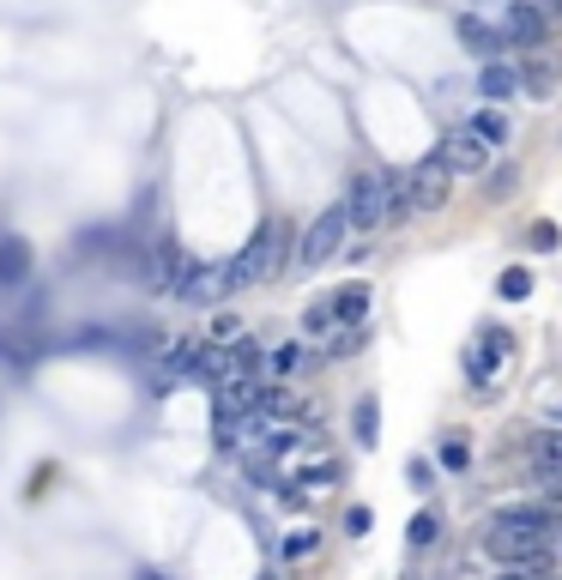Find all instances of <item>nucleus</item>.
Returning a JSON list of instances; mask_svg holds the SVG:
<instances>
[{
    "instance_id": "nucleus-1",
    "label": "nucleus",
    "mask_w": 562,
    "mask_h": 580,
    "mask_svg": "<svg viewBox=\"0 0 562 580\" xmlns=\"http://www.w3.org/2000/svg\"><path fill=\"white\" fill-rule=\"evenodd\" d=\"M290 261H297V236H290V224H285V218H266V224L224 261V285H230V291L273 285V278L285 273Z\"/></svg>"
},
{
    "instance_id": "nucleus-2",
    "label": "nucleus",
    "mask_w": 562,
    "mask_h": 580,
    "mask_svg": "<svg viewBox=\"0 0 562 580\" xmlns=\"http://www.w3.org/2000/svg\"><path fill=\"white\" fill-rule=\"evenodd\" d=\"M388 200H393V170H357L344 188V218H351V236H375L388 224Z\"/></svg>"
},
{
    "instance_id": "nucleus-3",
    "label": "nucleus",
    "mask_w": 562,
    "mask_h": 580,
    "mask_svg": "<svg viewBox=\"0 0 562 580\" xmlns=\"http://www.w3.org/2000/svg\"><path fill=\"white\" fill-rule=\"evenodd\" d=\"M484 550H490L502 569H532V574L551 569V538L527 532V526H515V520H490V532H484Z\"/></svg>"
},
{
    "instance_id": "nucleus-4",
    "label": "nucleus",
    "mask_w": 562,
    "mask_h": 580,
    "mask_svg": "<svg viewBox=\"0 0 562 580\" xmlns=\"http://www.w3.org/2000/svg\"><path fill=\"white\" fill-rule=\"evenodd\" d=\"M194 357H200V339H194V333H163L158 351H151V369H146V393H151V399L176 393V381H188Z\"/></svg>"
},
{
    "instance_id": "nucleus-5",
    "label": "nucleus",
    "mask_w": 562,
    "mask_h": 580,
    "mask_svg": "<svg viewBox=\"0 0 562 580\" xmlns=\"http://www.w3.org/2000/svg\"><path fill=\"white\" fill-rule=\"evenodd\" d=\"M344 236H351V218H344V200H339L297 236V266H327L344 249Z\"/></svg>"
},
{
    "instance_id": "nucleus-6",
    "label": "nucleus",
    "mask_w": 562,
    "mask_h": 580,
    "mask_svg": "<svg viewBox=\"0 0 562 580\" xmlns=\"http://www.w3.org/2000/svg\"><path fill=\"white\" fill-rule=\"evenodd\" d=\"M405 193H412V212H442V205L454 200V170L436 158V151H430L424 164H412V170H405Z\"/></svg>"
},
{
    "instance_id": "nucleus-7",
    "label": "nucleus",
    "mask_w": 562,
    "mask_h": 580,
    "mask_svg": "<svg viewBox=\"0 0 562 580\" xmlns=\"http://www.w3.org/2000/svg\"><path fill=\"white\" fill-rule=\"evenodd\" d=\"M551 31L556 24H551V12H544L539 0H508L502 7V36L515 49H544L551 43Z\"/></svg>"
},
{
    "instance_id": "nucleus-8",
    "label": "nucleus",
    "mask_w": 562,
    "mask_h": 580,
    "mask_svg": "<svg viewBox=\"0 0 562 580\" xmlns=\"http://www.w3.org/2000/svg\"><path fill=\"white\" fill-rule=\"evenodd\" d=\"M176 303H188V308H219L230 285H224V266H206V261H194L188 254V266H182V278H176Z\"/></svg>"
},
{
    "instance_id": "nucleus-9",
    "label": "nucleus",
    "mask_w": 562,
    "mask_h": 580,
    "mask_svg": "<svg viewBox=\"0 0 562 580\" xmlns=\"http://www.w3.org/2000/svg\"><path fill=\"white\" fill-rule=\"evenodd\" d=\"M436 158L448 164L454 176H484L490 170V139H478L471 127H454V134H442Z\"/></svg>"
},
{
    "instance_id": "nucleus-10",
    "label": "nucleus",
    "mask_w": 562,
    "mask_h": 580,
    "mask_svg": "<svg viewBox=\"0 0 562 580\" xmlns=\"http://www.w3.org/2000/svg\"><path fill=\"white\" fill-rule=\"evenodd\" d=\"M36 278V249L19 230H0V296H19Z\"/></svg>"
},
{
    "instance_id": "nucleus-11",
    "label": "nucleus",
    "mask_w": 562,
    "mask_h": 580,
    "mask_svg": "<svg viewBox=\"0 0 562 580\" xmlns=\"http://www.w3.org/2000/svg\"><path fill=\"white\" fill-rule=\"evenodd\" d=\"M454 36H459V43H466L478 61H502L508 49H515V43L502 36V24L478 19V12H459V19H454Z\"/></svg>"
},
{
    "instance_id": "nucleus-12",
    "label": "nucleus",
    "mask_w": 562,
    "mask_h": 580,
    "mask_svg": "<svg viewBox=\"0 0 562 580\" xmlns=\"http://www.w3.org/2000/svg\"><path fill=\"white\" fill-rule=\"evenodd\" d=\"M496 520H515V526H527V532H539V538L562 532V508L556 502H508V508H496Z\"/></svg>"
},
{
    "instance_id": "nucleus-13",
    "label": "nucleus",
    "mask_w": 562,
    "mask_h": 580,
    "mask_svg": "<svg viewBox=\"0 0 562 580\" xmlns=\"http://www.w3.org/2000/svg\"><path fill=\"white\" fill-rule=\"evenodd\" d=\"M478 339H484V345H478V351H471V357H466V369H471V381H490V369H496V363H502V357H508V351H515V339H508V333H502V327H484V333H478Z\"/></svg>"
},
{
    "instance_id": "nucleus-14",
    "label": "nucleus",
    "mask_w": 562,
    "mask_h": 580,
    "mask_svg": "<svg viewBox=\"0 0 562 580\" xmlns=\"http://www.w3.org/2000/svg\"><path fill=\"white\" fill-rule=\"evenodd\" d=\"M478 92L490 97V103H508V97H520V67L515 61H484V73H478Z\"/></svg>"
},
{
    "instance_id": "nucleus-15",
    "label": "nucleus",
    "mask_w": 562,
    "mask_h": 580,
    "mask_svg": "<svg viewBox=\"0 0 562 580\" xmlns=\"http://www.w3.org/2000/svg\"><path fill=\"white\" fill-rule=\"evenodd\" d=\"M327 315H333V327H357V320H369V285H339L327 296Z\"/></svg>"
},
{
    "instance_id": "nucleus-16",
    "label": "nucleus",
    "mask_w": 562,
    "mask_h": 580,
    "mask_svg": "<svg viewBox=\"0 0 562 580\" xmlns=\"http://www.w3.org/2000/svg\"><path fill=\"white\" fill-rule=\"evenodd\" d=\"M303 369H315V351H309V345H278V351L273 357H266V376H273V381H290V376H303Z\"/></svg>"
},
{
    "instance_id": "nucleus-17",
    "label": "nucleus",
    "mask_w": 562,
    "mask_h": 580,
    "mask_svg": "<svg viewBox=\"0 0 562 580\" xmlns=\"http://www.w3.org/2000/svg\"><path fill=\"white\" fill-rule=\"evenodd\" d=\"M351 435H357V447H375L381 442V405H375V393H363L351 405Z\"/></svg>"
},
{
    "instance_id": "nucleus-18",
    "label": "nucleus",
    "mask_w": 562,
    "mask_h": 580,
    "mask_svg": "<svg viewBox=\"0 0 562 580\" xmlns=\"http://www.w3.org/2000/svg\"><path fill=\"white\" fill-rule=\"evenodd\" d=\"M363 345H369V320H357V327H333V333H327V363H339V357H357V351H363Z\"/></svg>"
},
{
    "instance_id": "nucleus-19",
    "label": "nucleus",
    "mask_w": 562,
    "mask_h": 580,
    "mask_svg": "<svg viewBox=\"0 0 562 580\" xmlns=\"http://www.w3.org/2000/svg\"><path fill=\"white\" fill-rule=\"evenodd\" d=\"M520 92L544 103V97L556 92V67H551V61H527V67H520Z\"/></svg>"
},
{
    "instance_id": "nucleus-20",
    "label": "nucleus",
    "mask_w": 562,
    "mask_h": 580,
    "mask_svg": "<svg viewBox=\"0 0 562 580\" xmlns=\"http://www.w3.org/2000/svg\"><path fill=\"white\" fill-rule=\"evenodd\" d=\"M285 484H303V489H327L339 484V460H309V466H297Z\"/></svg>"
},
{
    "instance_id": "nucleus-21",
    "label": "nucleus",
    "mask_w": 562,
    "mask_h": 580,
    "mask_svg": "<svg viewBox=\"0 0 562 580\" xmlns=\"http://www.w3.org/2000/svg\"><path fill=\"white\" fill-rule=\"evenodd\" d=\"M466 127H471L478 139H490V146H508V115H502V109H478Z\"/></svg>"
},
{
    "instance_id": "nucleus-22",
    "label": "nucleus",
    "mask_w": 562,
    "mask_h": 580,
    "mask_svg": "<svg viewBox=\"0 0 562 580\" xmlns=\"http://www.w3.org/2000/svg\"><path fill=\"white\" fill-rule=\"evenodd\" d=\"M532 466H562V423L532 435Z\"/></svg>"
},
{
    "instance_id": "nucleus-23",
    "label": "nucleus",
    "mask_w": 562,
    "mask_h": 580,
    "mask_svg": "<svg viewBox=\"0 0 562 580\" xmlns=\"http://www.w3.org/2000/svg\"><path fill=\"white\" fill-rule=\"evenodd\" d=\"M496 296H502V303H527V296H532V273H527V266H508V273L496 278Z\"/></svg>"
},
{
    "instance_id": "nucleus-24",
    "label": "nucleus",
    "mask_w": 562,
    "mask_h": 580,
    "mask_svg": "<svg viewBox=\"0 0 562 580\" xmlns=\"http://www.w3.org/2000/svg\"><path fill=\"white\" fill-rule=\"evenodd\" d=\"M405 538H412V550H424V545H436L442 538V514H412V526H405Z\"/></svg>"
},
{
    "instance_id": "nucleus-25",
    "label": "nucleus",
    "mask_w": 562,
    "mask_h": 580,
    "mask_svg": "<svg viewBox=\"0 0 562 580\" xmlns=\"http://www.w3.org/2000/svg\"><path fill=\"white\" fill-rule=\"evenodd\" d=\"M315 545H321V532H315V526H303V532H290L285 545H278V557H285V562H303V557H315Z\"/></svg>"
},
{
    "instance_id": "nucleus-26",
    "label": "nucleus",
    "mask_w": 562,
    "mask_h": 580,
    "mask_svg": "<svg viewBox=\"0 0 562 580\" xmlns=\"http://www.w3.org/2000/svg\"><path fill=\"white\" fill-rule=\"evenodd\" d=\"M436 466H442V472H466V466H471V447L459 442V435H448V442L436 447Z\"/></svg>"
},
{
    "instance_id": "nucleus-27",
    "label": "nucleus",
    "mask_w": 562,
    "mask_h": 580,
    "mask_svg": "<svg viewBox=\"0 0 562 580\" xmlns=\"http://www.w3.org/2000/svg\"><path fill=\"white\" fill-rule=\"evenodd\" d=\"M527 249H532V254H551V249H562V230L551 224V218H539V224L527 230Z\"/></svg>"
},
{
    "instance_id": "nucleus-28",
    "label": "nucleus",
    "mask_w": 562,
    "mask_h": 580,
    "mask_svg": "<svg viewBox=\"0 0 562 580\" xmlns=\"http://www.w3.org/2000/svg\"><path fill=\"white\" fill-rule=\"evenodd\" d=\"M333 333V315H327V303H309L303 308V339H327Z\"/></svg>"
},
{
    "instance_id": "nucleus-29",
    "label": "nucleus",
    "mask_w": 562,
    "mask_h": 580,
    "mask_svg": "<svg viewBox=\"0 0 562 580\" xmlns=\"http://www.w3.org/2000/svg\"><path fill=\"white\" fill-rule=\"evenodd\" d=\"M405 484H412V489H436V460L412 454V466H405Z\"/></svg>"
},
{
    "instance_id": "nucleus-30",
    "label": "nucleus",
    "mask_w": 562,
    "mask_h": 580,
    "mask_svg": "<svg viewBox=\"0 0 562 580\" xmlns=\"http://www.w3.org/2000/svg\"><path fill=\"white\" fill-rule=\"evenodd\" d=\"M515 182H520V170H515V164H496V170H490V200H502V193L515 188Z\"/></svg>"
},
{
    "instance_id": "nucleus-31",
    "label": "nucleus",
    "mask_w": 562,
    "mask_h": 580,
    "mask_svg": "<svg viewBox=\"0 0 562 580\" xmlns=\"http://www.w3.org/2000/svg\"><path fill=\"white\" fill-rule=\"evenodd\" d=\"M206 339H219V345L242 339V320H236V315H219V320H212V333H206Z\"/></svg>"
},
{
    "instance_id": "nucleus-32",
    "label": "nucleus",
    "mask_w": 562,
    "mask_h": 580,
    "mask_svg": "<svg viewBox=\"0 0 562 580\" xmlns=\"http://www.w3.org/2000/svg\"><path fill=\"white\" fill-rule=\"evenodd\" d=\"M532 478L544 484V496H556V502H562V466H532Z\"/></svg>"
},
{
    "instance_id": "nucleus-33",
    "label": "nucleus",
    "mask_w": 562,
    "mask_h": 580,
    "mask_svg": "<svg viewBox=\"0 0 562 580\" xmlns=\"http://www.w3.org/2000/svg\"><path fill=\"white\" fill-rule=\"evenodd\" d=\"M369 526H375V514H369V508H351V514H344V532H351V538H363Z\"/></svg>"
},
{
    "instance_id": "nucleus-34",
    "label": "nucleus",
    "mask_w": 562,
    "mask_h": 580,
    "mask_svg": "<svg viewBox=\"0 0 562 580\" xmlns=\"http://www.w3.org/2000/svg\"><path fill=\"white\" fill-rule=\"evenodd\" d=\"M502 580H551V569H544V574H532V569H502Z\"/></svg>"
},
{
    "instance_id": "nucleus-35",
    "label": "nucleus",
    "mask_w": 562,
    "mask_h": 580,
    "mask_svg": "<svg viewBox=\"0 0 562 580\" xmlns=\"http://www.w3.org/2000/svg\"><path fill=\"white\" fill-rule=\"evenodd\" d=\"M544 12H551V24H562V0H544Z\"/></svg>"
},
{
    "instance_id": "nucleus-36",
    "label": "nucleus",
    "mask_w": 562,
    "mask_h": 580,
    "mask_svg": "<svg viewBox=\"0 0 562 580\" xmlns=\"http://www.w3.org/2000/svg\"><path fill=\"white\" fill-rule=\"evenodd\" d=\"M544 418H551V423H562V399H551V405H544Z\"/></svg>"
},
{
    "instance_id": "nucleus-37",
    "label": "nucleus",
    "mask_w": 562,
    "mask_h": 580,
    "mask_svg": "<svg viewBox=\"0 0 562 580\" xmlns=\"http://www.w3.org/2000/svg\"><path fill=\"white\" fill-rule=\"evenodd\" d=\"M139 580H170V574H151V569H146V574H139Z\"/></svg>"
},
{
    "instance_id": "nucleus-38",
    "label": "nucleus",
    "mask_w": 562,
    "mask_h": 580,
    "mask_svg": "<svg viewBox=\"0 0 562 580\" xmlns=\"http://www.w3.org/2000/svg\"><path fill=\"white\" fill-rule=\"evenodd\" d=\"M556 538H562V532H556Z\"/></svg>"
}]
</instances>
